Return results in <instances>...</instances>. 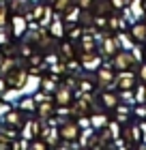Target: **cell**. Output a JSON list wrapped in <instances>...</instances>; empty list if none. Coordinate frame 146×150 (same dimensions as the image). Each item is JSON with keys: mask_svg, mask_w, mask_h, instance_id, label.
Masks as SVG:
<instances>
[{"mask_svg": "<svg viewBox=\"0 0 146 150\" xmlns=\"http://www.w3.org/2000/svg\"><path fill=\"white\" fill-rule=\"evenodd\" d=\"M4 81H6V86H9L11 90H19V88H24V86H26V81H28V73L15 67V69H13L11 73H6Z\"/></svg>", "mask_w": 146, "mask_h": 150, "instance_id": "1", "label": "cell"}, {"mask_svg": "<svg viewBox=\"0 0 146 150\" xmlns=\"http://www.w3.org/2000/svg\"><path fill=\"white\" fill-rule=\"evenodd\" d=\"M135 62H137V60L133 58L131 50H125V52H116L114 54V67H116V69H120V71H129Z\"/></svg>", "mask_w": 146, "mask_h": 150, "instance_id": "2", "label": "cell"}, {"mask_svg": "<svg viewBox=\"0 0 146 150\" xmlns=\"http://www.w3.org/2000/svg\"><path fill=\"white\" fill-rule=\"evenodd\" d=\"M54 92H56V99H54V103H56V105L65 107V105H69V103H73V94H71V88H69L67 84H65V86H58Z\"/></svg>", "mask_w": 146, "mask_h": 150, "instance_id": "3", "label": "cell"}, {"mask_svg": "<svg viewBox=\"0 0 146 150\" xmlns=\"http://www.w3.org/2000/svg\"><path fill=\"white\" fill-rule=\"evenodd\" d=\"M11 24H13V35L15 37H22V35L28 32V19H26V15L15 13V15L11 17Z\"/></svg>", "mask_w": 146, "mask_h": 150, "instance_id": "4", "label": "cell"}, {"mask_svg": "<svg viewBox=\"0 0 146 150\" xmlns=\"http://www.w3.org/2000/svg\"><path fill=\"white\" fill-rule=\"evenodd\" d=\"M58 133H60V137L65 139V142H73V139L80 137V127L73 125V122H65V125L60 127Z\"/></svg>", "mask_w": 146, "mask_h": 150, "instance_id": "5", "label": "cell"}, {"mask_svg": "<svg viewBox=\"0 0 146 150\" xmlns=\"http://www.w3.org/2000/svg\"><path fill=\"white\" fill-rule=\"evenodd\" d=\"M118 47H120V45H118V39L116 37H105V39H103V54H108V56H114V54L118 52Z\"/></svg>", "mask_w": 146, "mask_h": 150, "instance_id": "6", "label": "cell"}, {"mask_svg": "<svg viewBox=\"0 0 146 150\" xmlns=\"http://www.w3.org/2000/svg\"><path fill=\"white\" fill-rule=\"evenodd\" d=\"M116 81H118V86H120L122 90H129V88L133 86V73H131V69H129L127 73L122 71V73L116 77Z\"/></svg>", "mask_w": 146, "mask_h": 150, "instance_id": "7", "label": "cell"}, {"mask_svg": "<svg viewBox=\"0 0 146 150\" xmlns=\"http://www.w3.org/2000/svg\"><path fill=\"white\" fill-rule=\"evenodd\" d=\"M50 35L60 39L65 35V26H62V17H52V26H50Z\"/></svg>", "mask_w": 146, "mask_h": 150, "instance_id": "8", "label": "cell"}, {"mask_svg": "<svg viewBox=\"0 0 146 150\" xmlns=\"http://www.w3.org/2000/svg\"><path fill=\"white\" fill-rule=\"evenodd\" d=\"M99 62H101V58L95 56V52L93 54H84V69L95 71V69H99Z\"/></svg>", "mask_w": 146, "mask_h": 150, "instance_id": "9", "label": "cell"}, {"mask_svg": "<svg viewBox=\"0 0 146 150\" xmlns=\"http://www.w3.org/2000/svg\"><path fill=\"white\" fill-rule=\"evenodd\" d=\"M116 77L112 75V71H110V67H103V69H99V84L101 86H108V84H114Z\"/></svg>", "mask_w": 146, "mask_h": 150, "instance_id": "10", "label": "cell"}, {"mask_svg": "<svg viewBox=\"0 0 146 150\" xmlns=\"http://www.w3.org/2000/svg\"><path fill=\"white\" fill-rule=\"evenodd\" d=\"M131 39L133 41H146V24H135L131 28Z\"/></svg>", "mask_w": 146, "mask_h": 150, "instance_id": "11", "label": "cell"}, {"mask_svg": "<svg viewBox=\"0 0 146 150\" xmlns=\"http://www.w3.org/2000/svg\"><path fill=\"white\" fill-rule=\"evenodd\" d=\"M71 2H73V0H54V11H56V13H65L67 9H69V6H71Z\"/></svg>", "mask_w": 146, "mask_h": 150, "instance_id": "12", "label": "cell"}, {"mask_svg": "<svg viewBox=\"0 0 146 150\" xmlns=\"http://www.w3.org/2000/svg\"><path fill=\"white\" fill-rule=\"evenodd\" d=\"M103 105H105V107H110V110H112V107H116L118 105V99L114 97V94H110V92H103Z\"/></svg>", "mask_w": 146, "mask_h": 150, "instance_id": "13", "label": "cell"}, {"mask_svg": "<svg viewBox=\"0 0 146 150\" xmlns=\"http://www.w3.org/2000/svg\"><path fill=\"white\" fill-rule=\"evenodd\" d=\"M19 107H22V110H26V112H32L34 107H37V101H34V97H30V99H24L22 103H19Z\"/></svg>", "mask_w": 146, "mask_h": 150, "instance_id": "14", "label": "cell"}, {"mask_svg": "<svg viewBox=\"0 0 146 150\" xmlns=\"http://www.w3.org/2000/svg\"><path fill=\"white\" fill-rule=\"evenodd\" d=\"M131 11H133V15H135V17L144 15V9H142V0H133V2H131Z\"/></svg>", "mask_w": 146, "mask_h": 150, "instance_id": "15", "label": "cell"}, {"mask_svg": "<svg viewBox=\"0 0 146 150\" xmlns=\"http://www.w3.org/2000/svg\"><path fill=\"white\" fill-rule=\"evenodd\" d=\"M56 81H58V79H56ZM56 81L50 79V77H45V79H43V84H41V88H43L45 92H52V90H56Z\"/></svg>", "mask_w": 146, "mask_h": 150, "instance_id": "16", "label": "cell"}, {"mask_svg": "<svg viewBox=\"0 0 146 150\" xmlns=\"http://www.w3.org/2000/svg\"><path fill=\"white\" fill-rule=\"evenodd\" d=\"M60 54H62L65 58H73V47L69 45V43H65V45L60 47Z\"/></svg>", "mask_w": 146, "mask_h": 150, "instance_id": "17", "label": "cell"}, {"mask_svg": "<svg viewBox=\"0 0 146 150\" xmlns=\"http://www.w3.org/2000/svg\"><path fill=\"white\" fill-rule=\"evenodd\" d=\"M80 30H82L80 26H71V28H69V37H71V39H80V37H82Z\"/></svg>", "mask_w": 146, "mask_h": 150, "instance_id": "18", "label": "cell"}, {"mask_svg": "<svg viewBox=\"0 0 146 150\" xmlns=\"http://www.w3.org/2000/svg\"><path fill=\"white\" fill-rule=\"evenodd\" d=\"M144 97H146V88L142 86V88H137V92H135V101H137V103H144V101H146Z\"/></svg>", "mask_w": 146, "mask_h": 150, "instance_id": "19", "label": "cell"}, {"mask_svg": "<svg viewBox=\"0 0 146 150\" xmlns=\"http://www.w3.org/2000/svg\"><path fill=\"white\" fill-rule=\"evenodd\" d=\"M129 137L133 139V142H140V137H142L140 129H137V127H133V129H131V131H129Z\"/></svg>", "mask_w": 146, "mask_h": 150, "instance_id": "20", "label": "cell"}, {"mask_svg": "<svg viewBox=\"0 0 146 150\" xmlns=\"http://www.w3.org/2000/svg\"><path fill=\"white\" fill-rule=\"evenodd\" d=\"M6 19H9V15H6V9L2 4H0V28H2V26L6 24Z\"/></svg>", "mask_w": 146, "mask_h": 150, "instance_id": "21", "label": "cell"}, {"mask_svg": "<svg viewBox=\"0 0 146 150\" xmlns=\"http://www.w3.org/2000/svg\"><path fill=\"white\" fill-rule=\"evenodd\" d=\"M122 101H127V103H131V101H135V99L131 97V92L127 90V92H122Z\"/></svg>", "mask_w": 146, "mask_h": 150, "instance_id": "22", "label": "cell"}, {"mask_svg": "<svg viewBox=\"0 0 146 150\" xmlns=\"http://www.w3.org/2000/svg\"><path fill=\"white\" fill-rule=\"evenodd\" d=\"M135 114L140 116V118H146V107H135Z\"/></svg>", "mask_w": 146, "mask_h": 150, "instance_id": "23", "label": "cell"}, {"mask_svg": "<svg viewBox=\"0 0 146 150\" xmlns=\"http://www.w3.org/2000/svg\"><path fill=\"white\" fill-rule=\"evenodd\" d=\"M93 2H95V0H80V6H82V9H88Z\"/></svg>", "mask_w": 146, "mask_h": 150, "instance_id": "24", "label": "cell"}, {"mask_svg": "<svg viewBox=\"0 0 146 150\" xmlns=\"http://www.w3.org/2000/svg\"><path fill=\"white\" fill-rule=\"evenodd\" d=\"M140 75H142V81L146 84V64H142V71H140Z\"/></svg>", "mask_w": 146, "mask_h": 150, "instance_id": "25", "label": "cell"}, {"mask_svg": "<svg viewBox=\"0 0 146 150\" xmlns=\"http://www.w3.org/2000/svg\"><path fill=\"white\" fill-rule=\"evenodd\" d=\"M4 88H6V81L0 79V92H2V94H4Z\"/></svg>", "mask_w": 146, "mask_h": 150, "instance_id": "26", "label": "cell"}, {"mask_svg": "<svg viewBox=\"0 0 146 150\" xmlns=\"http://www.w3.org/2000/svg\"><path fill=\"white\" fill-rule=\"evenodd\" d=\"M140 131L144 133V137H146V122H144V125H142V129H140Z\"/></svg>", "mask_w": 146, "mask_h": 150, "instance_id": "27", "label": "cell"}]
</instances>
